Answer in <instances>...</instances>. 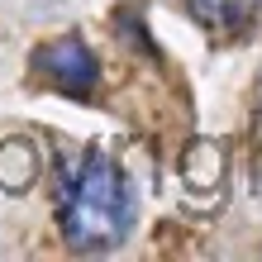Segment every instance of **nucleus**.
Returning <instances> with one entry per match:
<instances>
[{
  "label": "nucleus",
  "mask_w": 262,
  "mask_h": 262,
  "mask_svg": "<svg viewBox=\"0 0 262 262\" xmlns=\"http://www.w3.org/2000/svg\"><path fill=\"white\" fill-rule=\"evenodd\" d=\"M34 72L48 86H57L62 96H72V100H91L96 86H100V62L86 48L81 34H57L53 43H43L34 53Z\"/></svg>",
  "instance_id": "2"
},
{
  "label": "nucleus",
  "mask_w": 262,
  "mask_h": 262,
  "mask_svg": "<svg viewBox=\"0 0 262 262\" xmlns=\"http://www.w3.org/2000/svg\"><path fill=\"white\" fill-rule=\"evenodd\" d=\"M38 148L24 138H5L0 143V191H29L38 181Z\"/></svg>",
  "instance_id": "4"
},
{
  "label": "nucleus",
  "mask_w": 262,
  "mask_h": 262,
  "mask_svg": "<svg viewBox=\"0 0 262 262\" xmlns=\"http://www.w3.org/2000/svg\"><path fill=\"white\" fill-rule=\"evenodd\" d=\"M262 0H191V14L200 19V29H210L214 38H248V29L257 24Z\"/></svg>",
  "instance_id": "3"
},
{
  "label": "nucleus",
  "mask_w": 262,
  "mask_h": 262,
  "mask_svg": "<svg viewBox=\"0 0 262 262\" xmlns=\"http://www.w3.org/2000/svg\"><path fill=\"white\" fill-rule=\"evenodd\" d=\"M181 177L191 181V186H220V177H224V158H220V148L214 143H191L186 148V158H181Z\"/></svg>",
  "instance_id": "5"
},
{
  "label": "nucleus",
  "mask_w": 262,
  "mask_h": 262,
  "mask_svg": "<svg viewBox=\"0 0 262 262\" xmlns=\"http://www.w3.org/2000/svg\"><path fill=\"white\" fill-rule=\"evenodd\" d=\"M129 224H134V195H129L124 172L105 152H91L62 191L67 243L76 253H100V248H115L129 234Z\"/></svg>",
  "instance_id": "1"
}]
</instances>
